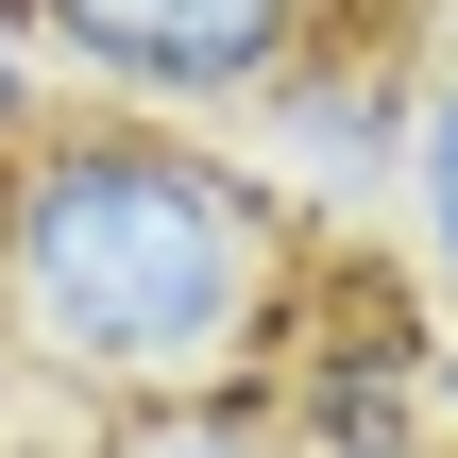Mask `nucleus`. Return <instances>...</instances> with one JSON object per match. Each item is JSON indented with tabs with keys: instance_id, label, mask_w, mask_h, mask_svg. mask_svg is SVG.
Wrapping results in <instances>:
<instances>
[{
	"instance_id": "nucleus-1",
	"label": "nucleus",
	"mask_w": 458,
	"mask_h": 458,
	"mask_svg": "<svg viewBox=\"0 0 458 458\" xmlns=\"http://www.w3.org/2000/svg\"><path fill=\"white\" fill-rule=\"evenodd\" d=\"M306 272H323V221L204 119L51 102L0 153V374L102 425L255 391Z\"/></svg>"
},
{
	"instance_id": "nucleus-2",
	"label": "nucleus",
	"mask_w": 458,
	"mask_h": 458,
	"mask_svg": "<svg viewBox=\"0 0 458 458\" xmlns=\"http://www.w3.org/2000/svg\"><path fill=\"white\" fill-rule=\"evenodd\" d=\"M425 357H442L425 289H408L391 255H340V238H323V272H306L255 408H272L289 458H425Z\"/></svg>"
},
{
	"instance_id": "nucleus-3",
	"label": "nucleus",
	"mask_w": 458,
	"mask_h": 458,
	"mask_svg": "<svg viewBox=\"0 0 458 458\" xmlns=\"http://www.w3.org/2000/svg\"><path fill=\"white\" fill-rule=\"evenodd\" d=\"M34 34V68H68L85 102L136 119H255V85L340 17V0H0Z\"/></svg>"
},
{
	"instance_id": "nucleus-4",
	"label": "nucleus",
	"mask_w": 458,
	"mask_h": 458,
	"mask_svg": "<svg viewBox=\"0 0 458 458\" xmlns=\"http://www.w3.org/2000/svg\"><path fill=\"white\" fill-rule=\"evenodd\" d=\"M408 119H425V68H408L374 17H323V34L255 85V136H238V153L340 238V221H374V204L408 187Z\"/></svg>"
},
{
	"instance_id": "nucleus-5",
	"label": "nucleus",
	"mask_w": 458,
	"mask_h": 458,
	"mask_svg": "<svg viewBox=\"0 0 458 458\" xmlns=\"http://www.w3.org/2000/svg\"><path fill=\"white\" fill-rule=\"evenodd\" d=\"M85 458H289V442H272L255 391H204V408H119V425H85Z\"/></svg>"
},
{
	"instance_id": "nucleus-6",
	"label": "nucleus",
	"mask_w": 458,
	"mask_h": 458,
	"mask_svg": "<svg viewBox=\"0 0 458 458\" xmlns=\"http://www.w3.org/2000/svg\"><path fill=\"white\" fill-rule=\"evenodd\" d=\"M391 204L425 221V272L458 289V68H425V119H408V187Z\"/></svg>"
},
{
	"instance_id": "nucleus-7",
	"label": "nucleus",
	"mask_w": 458,
	"mask_h": 458,
	"mask_svg": "<svg viewBox=\"0 0 458 458\" xmlns=\"http://www.w3.org/2000/svg\"><path fill=\"white\" fill-rule=\"evenodd\" d=\"M34 119H51V68H34V34H17V17H0V153H17V136H34Z\"/></svg>"
},
{
	"instance_id": "nucleus-8",
	"label": "nucleus",
	"mask_w": 458,
	"mask_h": 458,
	"mask_svg": "<svg viewBox=\"0 0 458 458\" xmlns=\"http://www.w3.org/2000/svg\"><path fill=\"white\" fill-rule=\"evenodd\" d=\"M425 458H458V340L425 357Z\"/></svg>"
}]
</instances>
